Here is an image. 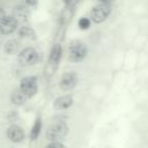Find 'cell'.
Masks as SVG:
<instances>
[{"instance_id": "4fadbf2b", "label": "cell", "mask_w": 148, "mask_h": 148, "mask_svg": "<svg viewBox=\"0 0 148 148\" xmlns=\"http://www.w3.org/2000/svg\"><path fill=\"white\" fill-rule=\"evenodd\" d=\"M40 131H42V119H40V117L38 116V117L35 119L34 125H32V127H31V131H30V139H31L32 141L36 140V139L39 136Z\"/></svg>"}, {"instance_id": "8992f818", "label": "cell", "mask_w": 148, "mask_h": 148, "mask_svg": "<svg viewBox=\"0 0 148 148\" xmlns=\"http://www.w3.org/2000/svg\"><path fill=\"white\" fill-rule=\"evenodd\" d=\"M20 89L28 96V98H31L35 96L38 91V83L36 76H24L20 81Z\"/></svg>"}, {"instance_id": "277c9868", "label": "cell", "mask_w": 148, "mask_h": 148, "mask_svg": "<svg viewBox=\"0 0 148 148\" xmlns=\"http://www.w3.org/2000/svg\"><path fill=\"white\" fill-rule=\"evenodd\" d=\"M61 54H62V47L59 43L53 44V46L50 50V54H49V60H47V66H46V72L49 73V75H52L58 65L59 61L61 59Z\"/></svg>"}, {"instance_id": "8fae6325", "label": "cell", "mask_w": 148, "mask_h": 148, "mask_svg": "<svg viewBox=\"0 0 148 148\" xmlns=\"http://www.w3.org/2000/svg\"><path fill=\"white\" fill-rule=\"evenodd\" d=\"M27 99H28V96H27L20 88H18V89H15V90L12 92V95H10V101H12V103L15 104V105H22V104L25 103Z\"/></svg>"}, {"instance_id": "e0dca14e", "label": "cell", "mask_w": 148, "mask_h": 148, "mask_svg": "<svg viewBox=\"0 0 148 148\" xmlns=\"http://www.w3.org/2000/svg\"><path fill=\"white\" fill-rule=\"evenodd\" d=\"M45 148H66V146L61 141H51Z\"/></svg>"}, {"instance_id": "ffe728a7", "label": "cell", "mask_w": 148, "mask_h": 148, "mask_svg": "<svg viewBox=\"0 0 148 148\" xmlns=\"http://www.w3.org/2000/svg\"><path fill=\"white\" fill-rule=\"evenodd\" d=\"M5 16H6V14H5V10H3V9L0 7V22L3 20V17H5Z\"/></svg>"}, {"instance_id": "ba28073f", "label": "cell", "mask_w": 148, "mask_h": 148, "mask_svg": "<svg viewBox=\"0 0 148 148\" xmlns=\"http://www.w3.org/2000/svg\"><path fill=\"white\" fill-rule=\"evenodd\" d=\"M77 83V75L75 72H67L65 73L59 82V87L62 91H69L72 90Z\"/></svg>"}, {"instance_id": "5b68a950", "label": "cell", "mask_w": 148, "mask_h": 148, "mask_svg": "<svg viewBox=\"0 0 148 148\" xmlns=\"http://www.w3.org/2000/svg\"><path fill=\"white\" fill-rule=\"evenodd\" d=\"M39 54L34 47H25L17 54V62L21 66H31L38 62Z\"/></svg>"}, {"instance_id": "ac0fdd59", "label": "cell", "mask_w": 148, "mask_h": 148, "mask_svg": "<svg viewBox=\"0 0 148 148\" xmlns=\"http://www.w3.org/2000/svg\"><path fill=\"white\" fill-rule=\"evenodd\" d=\"M17 118V113L15 112V111H10L9 113H8V119L9 120H15Z\"/></svg>"}, {"instance_id": "7c38bea8", "label": "cell", "mask_w": 148, "mask_h": 148, "mask_svg": "<svg viewBox=\"0 0 148 148\" xmlns=\"http://www.w3.org/2000/svg\"><path fill=\"white\" fill-rule=\"evenodd\" d=\"M20 50V43L16 39H9L3 45V51L7 54H16Z\"/></svg>"}, {"instance_id": "5bb4252c", "label": "cell", "mask_w": 148, "mask_h": 148, "mask_svg": "<svg viewBox=\"0 0 148 148\" xmlns=\"http://www.w3.org/2000/svg\"><path fill=\"white\" fill-rule=\"evenodd\" d=\"M18 36L21 38H29V39H36V32L31 27H21L18 29Z\"/></svg>"}, {"instance_id": "6da1fadb", "label": "cell", "mask_w": 148, "mask_h": 148, "mask_svg": "<svg viewBox=\"0 0 148 148\" xmlns=\"http://www.w3.org/2000/svg\"><path fill=\"white\" fill-rule=\"evenodd\" d=\"M68 126L64 120H57L46 130L45 138L49 141H62L68 134Z\"/></svg>"}, {"instance_id": "44dd1931", "label": "cell", "mask_w": 148, "mask_h": 148, "mask_svg": "<svg viewBox=\"0 0 148 148\" xmlns=\"http://www.w3.org/2000/svg\"><path fill=\"white\" fill-rule=\"evenodd\" d=\"M114 0H98V2L99 3H111V2H113Z\"/></svg>"}, {"instance_id": "52a82bcc", "label": "cell", "mask_w": 148, "mask_h": 148, "mask_svg": "<svg viewBox=\"0 0 148 148\" xmlns=\"http://www.w3.org/2000/svg\"><path fill=\"white\" fill-rule=\"evenodd\" d=\"M17 25L18 21L14 15H6L0 22V32L2 35H10L17 29Z\"/></svg>"}, {"instance_id": "9c48e42d", "label": "cell", "mask_w": 148, "mask_h": 148, "mask_svg": "<svg viewBox=\"0 0 148 148\" xmlns=\"http://www.w3.org/2000/svg\"><path fill=\"white\" fill-rule=\"evenodd\" d=\"M7 138L13 142H22L25 134L21 126L18 125H10L6 131Z\"/></svg>"}, {"instance_id": "2e32d148", "label": "cell", "mask_w": 148, "mask_h": 148, "mask_svg": "<svg viewBox=\"0 0 148 148\" xmlns=\"http://www.w3.org/2000/svg\"><path fill=\"white\" fill-rule=\"evenodd\" d=\"M90 24H91V20L88 18V17H81L79 21H77V25L81 30H87L90 28Z\"/></svg>"}, {"instance_id": "9a60e30c", "label": "cell", "mask_w": 148, "mask_h": 148, "mask_svg": "<svg viewBox=\"0 0 148 148\" xmlns=\"http://www.w3.org/2000/svg\"><path fill=\"white\" fill-rule=\"evenodd\" d=\"M16 18H22V20H25L28 16H29V9L25 7V6H18L15 8V15H14Z\"/></svg>"}, {"instance_id": "7a4b0ae2", "label": "cell", "mask_w": 148, "mask_h": 148, "mask_svg": "<svg viewBox=\"0 0 148 148\" xmlns=\"http://www.w3.org/2000/svg\"><path fill=\"white\" fill-rule=\"evenodd\" d=\"M88 54L87 45L81 40H72L68 45V59L72 62H80L86 59Z\"/></svg>"}, {"instance_id": "3957f363", "label": "cell", "mask_w": 148, "mask_h": 148, "mask_svg": "<svg viewBox=\"0 0 148 148\" xmlns=\"http://www.w3.org/2000/svg\"><path fill=\"white\" fill-rule=\"evenodd\" d=\"M111 10H112V8H111L110 3H98L91 8L90 20L94 23L99 24L109 17V15L111 14Z\"/></svg>"}, {"instance_id": "30bf717a", "label": "cell", "mask_w": 148, "mask_h": 148, "mask_svg": "<svg viewBox=\"0 0 148 148\" xmlns=\"http://www.w3.org/2000/svg\"><path fill=\"white\" fill-rule=\"evenodd\" d=\"M73 102H74V99H73L72 95H64V96H60L54 99L53 108L56 110H66L73 105Z\"/></svg>"}, {"instance_id": "d6986e66", "label": "cell", "mask_w": 148, "mask_h": 148, "mask_svg": "<svg viewBox=\"0 0 148 148\" xmlns=\"http://www.w3.org/2000/svg\"><path fill=\"white\" fill-rule=\"evenodd\" d=\"M37 2H38L37 0H25V3H27L28 6H32V7H34V6H36V5H37Z\"/></svg>"}]
</instances>
